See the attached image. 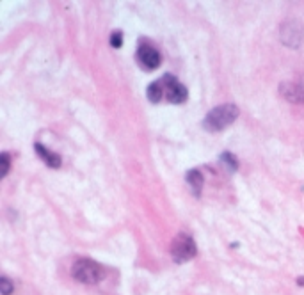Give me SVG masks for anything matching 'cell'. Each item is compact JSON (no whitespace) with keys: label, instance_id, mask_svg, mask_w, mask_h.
Here are the masks:
<instances>
[{"label":"cell","instance_id":"1","mask_svg":"<svg viewBox=\"0 0 304 295\" xmlns=\"http://www.w3.org/2000/svg\"><path fill=\"white\" fill-rule=\"evenodd\" d=\"M238 117V107L233 103H226V105H219L212 109L203 120V128L206 132H223L228 128L235 120Z\"/></svg>","mask_w":304,"mask_h":295},{"label":"cell","instance_id":"2","mask_svg":"<svg viewBox=\"0 0 304 295\" xmlns=\"http://www.w3.org/2000/svg\"><path fill=\"white\" fill-rule=\"evenodd\" d=\"M71 276L75 281L84 283V285H96L105 278V269L101 267L98 261L89 260V258H82L77 260L71 267Z\"/></svg>","mask_w":304,"mask_h":295},{"label":"cell","instance_id":"3","mask_svg":"<svg viewBox=\"0 0 304 295\" xmlns=\"http://www.w3.org/2000/svg\"><path fill=\"white\" fill-rule=\"evenodd\" d=\"M198 249H196V242L190 235L187 233H178L175 237L171 244V256L176 263H183V261H189L196 256Z\"/></svg>","mask_w":304,"mask_h":295},{"label":"cell","instance_id":"4","mask_svg":"<svg viewBox=\"0 0 304 295\" xmlns=\"http://www.w3.org/2000/svg\"><path fill=\"white\" fill-rule=\"evenodd\" d=\"M160 80H162V84H164L165 93H168L169 102L176 103V105H180V103L185 102L187 96H189L187 95V87L178 80V78L173 77V75H164Z\"/></svg>","mask_w":304,"mask_h":295},{"label":"cell","instance_id":"5","mask_svg":"<svg viewBox=\"0 0 304 295\" xmlns=\"http://www.w3.org/2000/svg\"><path fill=\"white\" fill-rule=\"evenodd\" d=\"M137 61H139L141 66H144L146 70H155V68L160 66L162 57L157 48H153V46L150 45H143L137 50Z\"/></svg>","mask_w":304,"mask_h":295},{"label":"cell","instance_id":"6","mask_svg":"<svg viewBox=\"0 0 304 295\" xmlns=\"http://www.w3.org/2000/svg\"><path fill=\"white\" fill-rule=\"evenodd\" d=\"M280 91H281V96L290 100L292 103H304V89L301 85L287 82V84L280 85Z\"/></svg>","mask_w":304,"mask_h":295},{"label":"cell","instance_id":"7","mask_svg":"<svg viewBox=\"0 0 304 295\" xmlns=\"http://www.w3.org/2000/svg\"><path fill=\"white\" fill-rule=\"evenodd\" d=\"M34 150H36V153H38V157L41 158L43 162H45L48 167H52V169H57V167H61V157L56 153V151H50L46 146H43V144H39V142H36L34 144Z\"/></svg>","mask_w":304,"mask_h":295},{"label":"cell","instance_id":"8","mask_svg":"<svg viewBox=\"0 0 304 295\" xmlns=\"http://www.w3.org/2000/svg\"><path fill=\"white\" fill-rule=\"evenodd\" d=\"M185 182H187V185H189L190 192H192L196 197H200L203 192V183H205L200 169H190V171H187Z\"/></svg>","mask_w":304,"mask_h":295},{"label":"cell","instance_id":"9","mask_svg":"<svg viewBox=\"0 0 304 295\" xmlns=\"http://www.w3.org/2000/svg\"><path fill=\"white\" fill-rule=\"evenodd\" d=\"M162 95H164V84H162V80L151 82V84L148 85L146 96H148V100H150L151 103H158V102H160Z\"/></svg>","mask_w":304,"mask_h":295},{"label":"cell","instance_id":"10","mask_svg":"<svg viewBox=\"0 0 304 295\" xmlns=\"http://www.w3.org/2000/svg\"><path fill=\"white\" fill-rule=\"evenodd\" d=\"M219 160L224 164V167H226V171L230 172H235L238 169V160L237 157H235L233 153H230V151H224V153H220Z\"/></svg>","mask_w":304,"mask_h":295},{"label":"cell","instance_id":"11","mask_svg":"<svg viewBox=\"0 0 304 295\" xmlns=\"http://www.w3.org/2000/svg\"><path fill=\"white\" fill-rule=\"evenodd\" d=\"M11 167V157L9 153H2L0 155V178H6L7 172Z\"/></svg>","mask_w":304,"mask_h":295},{"label":"cell","instance_id":"12","mask_svg":"<svg viewBox=\"0 0 304 295\" xmlns=\"http://www.w3.org/2000/svg\"><path fill=\"white\" fill-rule=\"evenodd\" d=\"M0 292H2L4 295H11L14 292V285L7 278H2L0 279Z\"/></svg>","mask_w":304,"mask_h":295},{"label":"cell","instance_id":"13","mask_svg":"<svg viewBox=\"0 0 304 295\" xmlns=\"http://www.w3.org/2000/svg\"><path fill=\"white\" fill-rule=\"evenodd\" d=\"M123 45V32L121 31H116L110 34V46H114V48H121Z\"/></svg>","mask_w":304,"mask_h":295}]
</instances>
